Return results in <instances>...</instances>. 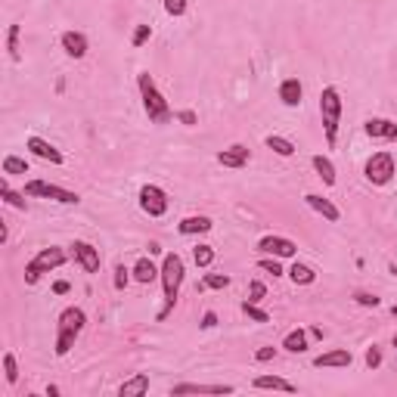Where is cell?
<instances>
[{"label":"cell","instance_id":"1","mask_svg":"<svg viewBox=\"0 0 397 397\" xmlns=\"http://www.w3.org/2000/svg\"><path fill=\"white\" fill-rule=\"evenodd\" d=\"M183 277H186L183 258H180L177 251H168V255H165V261H162V273H158V279H162V292H165V307L158 310V320H165V316L171 314V307L177 305Z\"/></svg>","mask_w":397,"mask_h":397},{"label":"cell","instance_id":"2","mask_svg":"<svg viewBox=\"0 0 397 397\" xmlns=\"http://www.w3.org/2000/svg\"><path fill=\"white\" fill-rule=\"evenodd\" d=\"M84 326H88V314H84L81 307H66L60 316H56V357H66V354L75 348L78 335L84 332Z\"/></svg>","mask_w":397,"mask_h":397},{"label":"cell","instance_id":"3","mask_svg":"<svg viewBox=\"0 0 397 397\" xmlns=\"http://www.w3.org/2000/svg\"><path fill=\"white\" fill-rule=\"evenodd\" d=\"M137 88H140V97H143V112H146V118L153 121V125H168V121L174 118L168 99L162 97V90H158V84L153 81L149 71H140V75H137Z\"/></svg>","mask_w":397,"mask_h":397},{"label":"cell","instance_id":"4","mask_svg":"<svg viewBox=\"0 0 397 397\" xmlns=\"http://www.w3.org/2000/svg\"><path fill=\"white\" fill-rule=\"evenodd\" d=\"M320 118H323V134H326V143L335 146L338 140V121H342V93L338 88H323L320 93Z\"/></svg>","mask_w":397,"mask_h":397},{"label":"cell","instance_id":"5","mask_svg":"<svg viewBox=\"0 0 397 397\" xmlns=\"http://www.w3.org/2000/svg\"><path fill=\"white\" fill-rule=\"evenodd\" d=\"M69 261V255L60 249V245H50V249H41L38 255L32 258V261L25 264V283L28 286H34L41 279V273H50V270H56V267H62Z\"/></svg>","mask_w":397,"mask_h":397},{"label":"cell","instance_id":"6","mask_svg":"<svg viewBox=\"0 0 397 397\" xmlns=\"http://www.w3.org/2000/svg\"><path fill=\"white\" fill-rule=\"evenodd\" d=\"M25 196L32 199H50V202H60V205H78L81 196L71 190H62L56 183H47V180H28L25 183Z\"/></svg>","mask_w":397,"mask_h":397},{"label":"cell","instance_id":"7","mask_svg":"<svg viewBox=\"0 0 397 397\" xmlns=\"http://www.w3.org/2000/svg\"><path fill=\"white\" fill-rule=\"evenodd\" d=\"M137 199H140V208L149 218H165V211H168V193L158 183H143Z\"/></svg>","mask_w":397,"mask_h":397},{"label":"cell","instance_id":"8","mask_svg":"<svg viewBox=\"0 0 397 397\" xmlns=\"http://www.w3.org/2000/svg\"><path fill=\"white\" fill-rule=\"evenodd\" d=\"M363 174H366V180H370V183H375V186L391 183V177H394V155H391V153H375V155H370V162H366Z\"/></svg>","mask_w":397,"mask_h":397},{"label":"cell","instance_id":"9","mask_svg":"<svg viewBox=\"0 0 397 397\" xmlns=\"http://www.w3.org/2000/svg\"><path fill=\"white\" fill-rule=\"evenodd\" d=\"M69 255L71 261H75L78 267H81L84 273H99V264H103V258H99V249L84 239H75L69 245Z\"/></svg>","mask_w":397,"mask_h":397},{"label":"cell","instance_id":"10","mask_svg":"<svg viewBox=\"0 0 397 397\" xmlns=\"http://www.w3.org/2000/svg\"><path fill=\"white\" fill-rule=\"evenodd\" d=\"M258 251L261 255H270V258H295L298 255V245L292 239H286V236H261L258 239Z\"/></svg>","mask_w":397,"mask_h":397},{"label":"cell","instance_id":"11","mask_svg":"<svg viewBox=\"0 0 397 397\" xmlns=\"http://www.w3.org/2000/svg\"><path fill=\"white\" fill-rule=\"evenodd\" d=\"M25 149H28V153H32L34 158H44V162H50V165H62V162H66V155H62L50 140H44V137H34V134H32V137L25 140Z\"/></svg>","mask_w":397,"mask_h":397},{"label":"cell","instance_id":"12","mask_svg":"<svg viewBox=\"0 0 397 397\" xmlns=\"http://www.w3.org/2000/svg\"><path fill=\"white\" fill-rule=\"evenodd\" d=\"M236 388L233 385H202V382H180V385L171 388L174 397H183V394H233Z\"/></svg>","mask_w":397,"mask_h":397},{"label":"cell","instance_id":"13","mask_svg":"<svg viewBox=\"0 0 397 397\" xmlns=\"http://www.w3.org/2000/svg\"><path fill=\"white\" fill-rule=\"evenodd\" d=\"M60 44H62V50H66L71 60H84L88 50H90V41H88V34H84V32H62Z\"/></svg>","mask_w":397,"mask_h":397},{"label":"cell","instance_id":"14","mask_svg":"<svg viewBox=\"0 0 397 397\" xmlns=\"http://www.w3.org/2000/svg\"><path fill=\"white\" fill-rule=\"evenodd\" d=\"M351 363H354V354L348 348H335V351H326L320 357H314L316 370H342V366H351Z\"/></svg>","mask_w":397,"mask_h":397},{"label":"cell","instance_id":"15","mask_svg":"<svg viewBox=\"0 0 397 397\" xmlns=\"http://www.w3.org/2000/svg\"><path fill=\"white\" fill-rule=\"evenodd\" d=\"M363 131L366 137H372V140H397V125L391 118H366L363 121Z\"/></svg>","mask_w":397,"mask_h":397},{"label":"cell","instance_id":"16","mask_svg":"<svg viewBox=\"0 0 397 397\" xmlns=\"http://www.w3.org/2000/svg\"><path fill=\"white\" fill-rule=\"evenodd\" d=\"M305 202H307V208H314L316 214H323V218H326L329 223H338V221H342V211H338V208L332 205L326 196H320V193H307Z\"/></svg>","mask_w":397,"mask_h":397},{"label":"cell","instance_id":"17","mask_svg":"<svg viewBox=\"0 0 397 397\" xmlns=\"http://www.w3.org/2000/svg\"><path fill=\"white\" fill-rule=\"evenodd\" d=\"M211 227H214V221L208 218V214H190V218H183L177 223V233L180 236H199V233H208Z\"/></svg>","mask_w":397,"mask_h":397},{"label":"cell","instance_id":"18","mask_svg":"<svg viewBox=\"0 0 397 397\" xmlns=\"http://www.w3.org/2000/svg\"><path fill=\"white\" fill-rule=\"evenodd\" d=\"M251 388H258V391H286V394L298 391V388H295L288 379H283V375H258V379L251 382Z\"/></svg>","mask_w":397,"mask_h":397},{"label":"cell","instance_id":"19","mask_svg":"<svg viewBox=\"0 0 397 397\" xmlns=\"http://www.w3.org/2000/svg\"><path fill=\"white\" fill-rule=\"evenodd\" d=\"M301 97H305V88H301L298 78H286V81L279 84V99H283V106H288V109L301 106Z\"/></svg>","mask_w":397,"mask_h":397},{"label":"cell","instance_id":"20","mask_svg":"<svg viewBox=\"0 0 397 397\" xmlns=\"http://www.w3.org/2000/svg\"><path fill=\"white\" fill-rule=\"evenodd\" d=\"M218 162L223 168H245V165H249V149H245L242 143H233L230 149L218 153Z\"/></svg>","mask_w":397,"mask_h":397},{"label":"cell","instance_id":"21","mask_svg":"<svg viewBox=\"0 0 397 397\" xmlns=\"http://www.w3.org/2000/svg\"><path fill=\"white\" fill-rule=\"evenodd\" d=\"M149 391V375L146 372H137L127 382L118 385V397H131V394H146Z\"/></svg>","mask_w":397,"mask_h":397},{"label":"cell","instance_id":"22","mask_svg":"<svg viewBox=\"0 0 397 397\" xmlns=\"http://www.w3.org/2000/svg\"><path fill=\"white\" fill-rule=\"evenodd\" d=\"M134 279H137V283H143V286H149V283H155V279H158V273H162V270H158V267L153 264V261H149V258H140V261H137L134 264Z\"/></svg>","mask_w":397,"mask_h":397},{"label":"cell","instance_id":"23","mask_svg":"<svg viewBox=\"0 0 397 397\" xmlns=\"http://www.w3.org/2000/svg\"><path fill=\"white\" fill-rule=\"evenodd\" d=\"M310 165H314V171L320 174L323 183H326V186H335L338 177H335V165H332L329 155H314V158H310Z\"/></svg>","mask_w":397,"mask_h":397},{"label":"cell","instance_id":"24","mask_svg":"<svg viewBox=\"0 0 397 397\" xmlns=\"http://www.w3.org/2000/svg\"><path fill=\"white\" fill-rule=\"evenodd\" d=\"M283 348H286L288 354H305V351H307V332H305V329H292V332H286Z\"/></svg>","mask_w":397,"mask_h":397},{"label":"cell","instance_id":"25","mask_svg":"<svg viewBox=\"0 0 397 397\" xmlns=\"http://www.w3.org/2000/svg\"><path fill=\"white\" fill-rule=\"evenodd\" d=\"M288 279H292L295 286H310V283L316 279V273H314V267H307V264L295 261L292 267H288Z\"/></svg>","mask_w":397,"mask_h":397},{"label":"cell","instance_id":"26","mask_svg":"<svg viewBox=\"0 0 397 397\" xmlns=\"http://www.w3.org/2000/svg\"><path fill=\"white\" fill-rule=\"evenodd\" d=\"M19 34H22V25L13 22L6 28V53H10L13 62H19V56H22V47H19Z\"/></svg>","mask_w":397,"mask_h":397},{"label":"cell","instance_id":"27","mask_svg":"<svg viewBox=\"0 0 397 397\" xmlns=\"http://www.w3.org/2000/svg\"><path fill=\"white\" fill-rule=\"evenodd\" d=\"M267 149H273L277 155H283V158H288V155H295V143L288 140V137H279V134H270L267 137Z\"/></svg>","mask_w":397,"mask_h":397},{"label":"cell","instance_id":"28","mask_svg":"<svg viewBox=\"0 0 397 397\" xmlns=\"http://www.w3.org/2000/svg\"><path fill=\"white\" fill-rule=\"evenodd\" d=\"M0 363H4V379H6V385H16V382H19V363H16V354H13V351H4Z\"/></svg>","mask_w":397,"mask_h":397},{"label":"cell","instance_id":"29","mask_svg":"<svg viewBox=\"0 0 397 397\" xmlns=\"http://www.w3.org/2000/svg\"><path fill=\"white\" fill-rule=\"evenodd\" d=\"M4 174L6 177H10V174H28V162H25V158H19V155H6L4 158Z\"/></svg>","mask_w":397,"mask_h":397},{"label":"cell","instance_id":"30","mask_svg":"<svg viewBox=\"0 0 397 397\" xmlns=\"http://www.w3.org/2000/svg\"><path fill=\"white\" fill-rule=\"evenodd\" d=\"M242 314L249 316V320H255V323H270V314H267L264 307H258L255 301H242Z\"/></svg>","mask_w":397,"mask_h":397},{"label":"cell","instance_id":"31","mask_svg":"<svg viewBox=\"0 0 397 397\" xmlns=\"http://www.w3.org/2000/svg\"><path fill=\"white\" fill-rule=\"evenodd\" d=\"M193 261H196V267H211L214 264V249L211 245H196V249H193Z\"/></svg>","mask_w":397,"mask_h":397},{"label":"cell","instance_id":"32","mask_svg":"<svg viewBox=\"0 0 397 397\" xmlns=\"http://www.w3.org/2000/svg\"><path fill=\"white\" fill-rule=\"evenodd\" d=\"M0 196H4L6 205H13V208H19V211H25V196H19V193H13L10 190V183H0Z\"/></svg>","mask_w":397,"mask_h":397},{"label":"cell","instance_id":"33","mask_svg":"<svg viewBox=\"0 0 397 397\" xmlns=\"http://www.w3.org/2000/svg\"><path fill=\"white\" fill-rule=\"evenodd\" d=\"M227 286H230L227 273H205V279L199 283V292L202 288H227Z\"/></svg>","mask_w":397,"mask_h":397},{"label":"cell","instance_id":"34","mask_svg":"<svg viewBox=\"0 0 397 397\" xmlns=\"http://www.w3.org/2000/svg\"><path fill=\"white\" fill-rule=\"evenodd\" d=\"M363 360H366V370H379V366H382V348H379V344H370Z\"/></svg>","mask_w":397,"mask_h":397},{"label":"cell","instance_id":"35","mask_svg":"<svg viewBox=\"0 0 397 397\" xmlns=\"http://www.w3.org/2000/svg\"><path fill=\"white\" fill-rule=\"evenodd\" d=\"M258 267L267 273H273V277H283V267H279V258H270V255H264L261 261H258Z\"/></svg>","mask_w":397,"mask_h":397},{"label":"cell","instance_id":"36","mask_svg":"<svg viewBox=\"0 0 397 397\" xmlns=\"http://www.w3.org/2000/svg\"><path fill=\"white\" fill-rule=\"evenodd\" d=\"M149 34H153V28L149 25H137L134 34H131V47H143L149 41Z\"/></svg>","mask_w":397,"mask_h":397},{"label":"cell","instance_id":"37","mask_svg":"<svg viewBox=\"0 0 397 397\" xmlns=\"http://www.w3.org/2000/svg\"><path fill=\"white\" fill-rule=\"evenodd\" d=\"M131 277H134V273L127 270L125 264H118V267H115V288H118V292H121V288H127V283H131Z\"/></svg>","mask_w":397,"mask_h":397},{"label":"cell","instance_id":"38","mask_svg":"<svg viewBox=\"0 0 397 397\" xmlns=\"http://www.w3.org/2000/svg\"><path fill=\"white\" fill-rule=\"evenodd\" d=\"M165 13H168V16H174V19H180L186 13V0H165Z\"/></svg>","mask_w":397,"mask_h":397},{"label":"cell","instance_id":"39","mask_svg":"<svg viewBox=\"0 0 397 397\" xmlns=\"http://www.w3.org/2000/svg\"><path fill=\"white\" fill-rule=\"evenodd\" d=\"M264 295H267V286L261 283V279H251V283H249V301H255V305H258Z\"/></svg>","mask_w":397,"mask_h":397},{"label":"cell","instance_id":"40","mask_svg":"<svg viewBox=\"0 0 397 397\" xmlns=\"http://www.w3.org/2000/svg\"><path fill=\"white\" fill-rule=\"evenodd\" d=\"M354 301H357L360 307H379V298L370 292H354Z\"/></svg>","mask_w":397,"mask_h":397},{"label":"cell","instance_id":"41","mask_svg":"<svg viewBox=\"0 0 397 397\" xmlns=\"http://www.w3.org/2000/svg\"><path fill=\"white\" fill-rule=\"evenodd\" d=\"M273 357H277V348H270V344H264V348L255 351V360H258V363H267V360H273Z\"/></svg>","mask_w":397,"mask_h":397},{"label":"cell","instance_id":"42","mask_svg":"<svg viewBox=\"0 0 397 397\" xmlns=\"http://www.w3.org/2000/svg\"><path fill=\"white\" fill-rule=\"evenodd\" d=\"M174 118L177 121H183V125H196V112H193V109H183V112H174Z\"/></svg>","mask_w":397,"mask_h":397},{"label":"cell","instance_id":"43","mask_svg":"<svg viewBox=\"0 0 397 397\" xmlns=\"http://www.w3.org/2000/svg\"><path fill=\"white\" fill-rule=\"evenodd\" d=\"M218 326V314L214 310H205V316H202V329H214Z\"/></svg>","mask_w":397,"mask_h":397},{"label":"cell","instance_id":"44","mask_svg":"<svg viewBox=\"0 0 397 397\" xmlns=\"http://www.w3.org/2000/svg\"><path fill=\"white\" fill-rule=\"evenodd\" d=\"M69 288H71V286L66 283V279H60V283H53V292H56V295H66Z\"/></svg>","mask_w":397,"mask_h":397},{"label":"cell","instance_id":"45","mask_svg":"<svg viewBox=\"0 0 397 397\" xmlns=\"http://www.w3.org/2000/svg\"><path fill=\"white\" fill-rule=\"evenodd\" d=\"M391 314H394V316H397V305H394V307H391Z\"/></svg>","mask_w":397,"mask_h":397},{"label":"cell","instance_id":"46","mask_svg":"<svg viewBox=\"0 0 397 397\" xmlns=\"http://www.w3.org/2000/svg\"><path fill=\"white\" fill-rule=\"evenodd\" d=\"M394 348H397V335H394Z\"/></svg>","mask_w":397,"mask_h":397}]
</instances>
